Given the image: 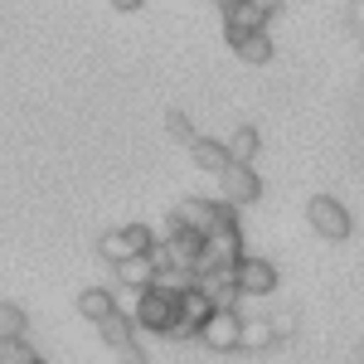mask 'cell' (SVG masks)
I'll return each instance as SVG.
<instances>
[{
	"label": "cell",
	"mask_w": 364,
	"mask_h": 364,
	"mask_svg": "<svg viewBox=\"0 0 364 364\" xmlns=\"http://www.w3.org/2000/svg\"><path fill=\"white\" fill-rule=\"evenodd\" d=\"M170 224H180V228H195V233H214L219 224H238V214H233V204H224V199H180L175 204V214H170Z\"/></svg>",
	"instance_id": "obj_1"
},
{
	"label": "cell",
	"mask_w": 364,
	"mask_h": 364,
	"mask_svg": "<svg viewBox=\"0 0 364 364\" xmlns=\"http://www.w3.org/2000/svg\"><path fill=\"white\" fill-rule=\"evenodd\" d=\"M175 316H180V296H170L161 287H146L136 296V311H132L136 331H146V336H170Z\"/></svg>",
	"instance_id": "obj_2"
},
{
	"label": "cell",
	"mask_w": 364,
	"mask_h": 364,
	"mask_svg": "<svg viewBox=\"0 0 364 364\" xmlns=\"http://www.w3.org/2000/svg\"><path fill=\"white\" fill-rule=\"evenodd\" d=\"M156 248H161V238H156L146 224L112 228V233H102V243H97V252H102L112 267H117V262H127V257H151Z\"/></svg>",
	"instance_id": "obj_3"
},
{
	"label": "cell",
	"mask_w": 364,
	"mask_h": 364,
	"mask_svg": "<svg viewBox=\"0 0 364 364\" xmlns=\"http://www.w3.org/2000/svg\"><path fill=\"white\" fill-rule=\"evenodd\" d=\"M199 340H204L214 355H233V350H243V311H214V316L204 321Z\"/></svg>",
	"instance_id": "obj_4"
},
{
	"label": "cell",
	"mask_w": 364,
	"mask_h": 364,
	"mask_svg": "<svg viewBox=\"0 0 364 364\" xmlns=\"http://www.w3.org/2000/svg\"><path fill=\"white\" fill-rule=\"evenodd\" d=\"M214 301L199 291V287H190L185 296H180V316H175V326H170V336L166 340H199V331H204V321L214 316Z\"/></svg>",
	"instance_id": "obj_5"
},
{
	"label": "cell",
	"mask_w": 364,
	"mask_h": 364,
	"mask_svg": "<svg viewBox=\"0 0 364 364\" xmlns=\"http://www.w3.org/2000/svg\"><path fill=\"white\" fill-rule=\"evenodd\" d=\"M306 219H311V228L321 233V238H331V243H340V238H350V209L340 204V199H331V195H316L306 204Z\"/></svg>",
	"instance_id": "obj_6"
},
{
	"label": "cell",
	"mask_w": 364,
	"mask_h": 364,
	"mask_svg": "<svg viewBox=\"0 0 364 364\" xmlns=\"http://www.w3.org/2000/svg\"><path fill=\"white\" fill-rule=\"evenodd\" d=\"M219 199L233 204V209H243V204H257L262 199V175L252 166H228L219 175Z\"/></svg>",
	"instance_id": "obj_7"
},
{
	"label": "cell",
	"mask_w": 364,
	"mask_h": 364,
	"mask_svg": "<svg viewBox=\"0 0 364 364\" xmlns=\"http://www.w3.org/2000/svg\"><path fill=\"white\" fill-rule=\"evenodd\" d=\"M233 282H238L243 296H267V291H277V267L257 252H243L238 267H233Z\"/></svg>",
	"instance_id": "obj_8"
},
{
	"label": "cell",
	"mask_w": 364,
	"mask_h": 364,
	"mask_svg": "<svg viewBox=\"0 0 364 364\" xmlns=\"http://www.w3.org/2000/svg\"><path fill=\"white\" fill-rule=\"evenodd\" d=\"M252 29H267V15H262L252 0H233V5H224V34L228 39L252 34Z\"/></svg>",
	"instance_id": "obj_9"
},
{
	"label": "cell",
	"mask_w": 364,
	"mask_h": 364,
	"mask_svg": "<svg viewBox=\"0 0 364 364\" xmlns=\"http://www.w3.org/2000/svg\"><path fill=\"white\" fill-rule=\"evenodd\" d=\"M112 272H117V282H122V287H132V291L141 296L146 287H156V272H161V267H156L151 257H127V262H117Z\"/></svg>",
	"instance_id": "obj_10"
},
{
	"label": "cell",
	"mask_w": 364,
	"mask_h": 364,
	"mask_svg": "<svg viewBox=\"0 0 364 364\" xmlns=\"http://www.w3.org/2000/svg\"><path fill=\"white\" fill-rule=\"evenodd\" d=\"M112 311H122V306H117V296L107 291V287H87V291H78V316H83V321L102 326Z\"/></svg>",
	"instance_id": "obj_11"
},
{
	"label": "cell",
	"mask_w": 364,
	"mask_h": 364,
	"mask_svg": "<svg viewBox=\"0 0 364 364\" xmlns=\"http://www.w3.org/2000/svg\"><path fill=\"white\" fill-rule=\"evenodd\" d=\"M190 156H195V166L204 170V175H214V180L233 166V161H228V146L224 141H209V136H199L195 146H190Z\"/></svg>",
	"instance_id": "obj_12"
},
{
	"label": "cell",
	"mask_w": 364,
	"mask_h": 364,
	"mask_svg": "<svg viewBox=\"0 0 364 364\" xmlns=\"http://www.w3.org/2000/svg\"><path fill=\"white\" fill-rule=\"evenodd\" d=\"M277 345V331H272V316H243V350L248 355H262Z\"/></svg>",
	"instance_id": "obj_13"
},
{
	"label": "cell",
	"mask_w": 364,
	"mask_h": 364,
	"mask_svg": "<svg viewBox=\"0 0 364 364\" xmlns=\"http://www.w3.org/2000/svg\"><path fill=\"white\" fill-rule=\"evenodd\" d=\"M97 336H102V345H107V350L117 355L122 345H132V340H136V321H132L127 311H112V316L97 326Z\"/></svg>",
	"instance_id": "obj_14"
},
{
	"label": "cell",
	"mask_w": 364,
	"mask_h": 364,
	"mask_svg": "<svg viewBox=\"0 0 364 364\" xmlns=\"http://www.w3.org/2000/svg\"><path fill=\"white\" fill-rule=\"evenodd\" d=\"M228 44H233V54L243 58V63H272V39H267V29L238 34V39H228Z\"/></svg>",
	"instance_id": "obj_15"
},
{
	"label": "cell",
	"mask_w": 364,
	"mask_h": 364,
	"mask_svg": "<svg viewBox=\"0 0 364 364\" xmlns=\"http://www.w3.org/2000/svg\"><path fill=\"white\" fill-rule=\"evenodd\" d=\"M224 146H228V161H233V166H252V156H257L262 136H257V127H238Z\"/></svg>",
	"instance_id": "obj_16"
},
{
	"label": "cell",
	"mask_w": 364,
	"mask_h": 364,
	"mask_svg": "<svg viewBox=\"0 0 364 364\" xmlns=\"http://www.w3.org/2000/svg\"><path fill=\"white\" fill-rule=\"evenodd\" d=\"M25 331H29V316L10 301H0V340H25Z\"/></svg>",
	"instance_id": "obj_17"
},
{
	"label": "cell",
	"mask_w": 364,
	"mask_h": 364,
	"mask_svg": "<svg viewBox=\"0 0 364 364\" xmlns=\"http://www.w3.org/2000/svg\"><path fill=\"white\" fill-rule=\"evenodd\" d=\"M166 132H170L175 141H185V146H195V141H199L195 122H190V117L180 112V107H170V112H166Z\"/></svg>",
	"instance_id": "obj_18"
},
{
	"label": "cell",
	"mask_w": 364,
	"mask_h": 364,
	"mask_svg": "<svg viewBox=\"0 0 364 364\" xmlns=\"http://www.w3.org/2000/svg\"><path fill=\"white\" fill-rule=\"evenodd\" d=\"M29 355V340H0V364H25Z\"/></svg>",
	"instance_id": "obj_19"
},
{
	"label": "cell",
	"mask_w": 364,
	"mask_h": 364,
	"mask_svg": "<svg viewBox=\"0 0 364 364\" xmlns=\"http://www.w3.org/2000/svg\"><path fill=\"white\" fill-rule=\"evenodd\" d=\"M117 360H122V364H146V350H141V340L122 345V350H117Z\"/></svg>",
	"instance_id": "obj_20"
},
{
	"label": "cell",
	"mask_w": 364,
	"mask_h": 364,
	"mask_svg": "<svg viewBox=\"0 0 364 364\" xmlns=\"http://www.w3.org/2000/svg\"><path fill=\"white\" fill-rule=\"evenodd\" d=\"M272 331H277V340L291 336V311H277V316H272Z\"/></svg>",
	"instance_id": "obj_21"
},
{
	"label": "cell",
	"mask_w": 364,
	"mask_h": 364,
	"mask_svg": "<svg viewBox=\"0 0 364 364\" xmlns=\"http://www.w3.org/2000/svg\"><path fill=\"white\" fill-rule=\"evenodd\" d=\"M117 10H141V5H146V0H112Z\"/></svg>",
	"instance_id": "obj_22"
},
{
	"label": "cell",
	"mask_w": 364,
	"mask_h": 364,
	"mask_svg": "<svg viewBox=\"0 0 364 364\" xmlns=\"http://www.w3.org/2000/svg\"><path fill=\"white\" fill-rule=\"evenodd\" d=\"M355 20H360V29H364V0H360V5H355Z\"/></svg>",
	"instance_id": "obj_23"
},
{
	"label": "cell",
	"mask_w": 364,
	"mask_h": 364,
	"mask_svg": "<svg viewBox=\"0 0 364 364\" xmlns=\"http://www.w3.org/2000/svg\"><path fill=\"white\" fill-rule=\"evenodd\" d=\"M355 364H364V340H360V350H355Z\"/></svg>",
	"instance_id": "obj_24"
},
{
	"label": "cell",
	"mask_w": 364,
	"mask_h": 364,
	"mask_svg": "<svg viewBox=\"0 0 364 364\" xmlns=\"http://www.w3.org/2000/svg\"><path fill=\"white\" fill-rule=\"evenodd\" d=\"M25 364H44V360H39V355H29V360H25Z\"/></svg>",
	"instance_id": "obj_25"
}]
</instances>
